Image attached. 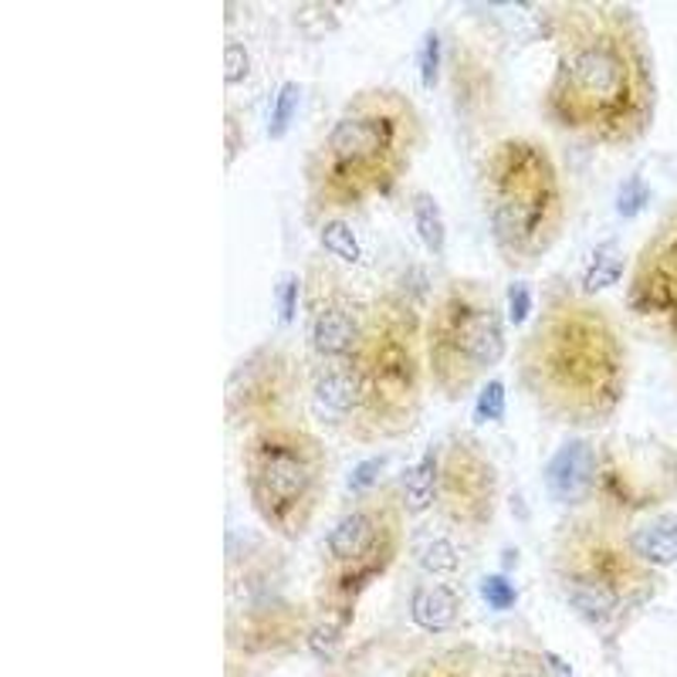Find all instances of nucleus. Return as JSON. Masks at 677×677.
Wrapping results in <instances>:
<instances>
[{"mask_svg":"<svg viewBox=\"0 0 677 677\" xmlns=\"http://www.w3.org/2000/svg\"><path fill=\"white\" fill-rule=\"evenodd\" d=\"M481 203L491 241L512 271L539 265L566 227L569 197L563 169L542 140L512 133L481 159Z\"/></svg>","mask_w":677,"mask_h":677,"instance_id":"nucleus-4","label":"nucleus"},{"mask_svg":"<svg viewBox=\"0 0 677 677\" xmlns=\"http://www.w3.org/2000/svg\"><path fill=\"white\" fill-rule=\"evenodd\" d=\"M295 99H299V89H295V85L288 81L285 89L278 92V106H275V119H271V133H275V136H281V130L288 125L291 109H295Z\"/></svg>","mask_w":677,"mask_h":677,"instance_id":"nucleus-29","label":"nucleus"},{"mask_svg":"<svg viewBox=\"0 0 677 677\" xmlns=\"http://www.w3.org/2000/svg\"><path fill=\"white\" fill-rule=\"evenodd\" d=\"M444 65H447L454 112L464 130L478 136L495 122L504 99V78L495 62V52L478 34L457 31L451 41V58Z\"/></svg>","mask_w":677,"mask_h":677,"instance_id":"nucleus-13","label":"nucleus"},{"mask_svg":"<svg viewBox=\"0 0 677 677\" xmlns=\"http://www.w3.org/2000/svg\"><path fill=\"white\" fill-rule=\"evenodd\" d=\"M319 241L325 247V254L338 265H359L363 262V247L356 241V231L346 218H332L319 227Z\"/></svg>","mask_w":677,"mask_h":677,"instance_id":"nucleus-22","label":"nucleus"},{"mask_svg":"<svg viewBox=\"0 0 677 677\" xmlns=\"http://www.w3.org/2000/svg\"><path fill=\"white\" fill-rule=\"evenodd\" d=\"M302 306L309 315V346L319 363L353 356L369 302L343 278V265L332 258H312L306 268Z\"/></svg>","mask_w":677,"mask_h":677,"instance_id":"nucleus-12","label":"nucleus"},{"mask_svg":"<svg viewBox=\"0 0 677 677\" xmlns=\"http://www.w3.org/2000/svg\"><path fill=\"white\" fill-rule=\"evenodd\" d=\"M504 312L478 278H447L423 319V356L434 390L457 403L504 356Z\"/></svg>","mask_w":677,"mask_h":677,"instance_id":"nucleus-7","label":"nucleus"},{"mask_svg":"<svg viewBox=\"0 0 677 677\" xmlns=\"http://www.w3.org/2000/svg\"><path fill=\"white\" fill-rule=\"evenodd\" d=\"M410 617L420 630L428 633H444L457 623L460 617V597L454 586H428L420 589L413 603H410Z\"/></svg>","mask_w":677,"mask_h":677,"instance_id":"nucleus-18","label":"nucleus"},{"mask_svg":"<svg viewBox=\"0 0 677 677\" xmlns=\"http://www.w3.org/2000/svg\"><path fill=\"white\" fill-rule=\"evenodd\" d=\"M457 563H460V556H457L454 542H447V539H437L428 553H423V566H428L431 573H454Z\"/></svg>","mask_w":677,"mask_h":677,"instance_id":"nucleus-26","label":"nucleus"},{"mask_svg":"<svg viewBox=\"0 0 677 677\" xmlns=\"http://www.w3.org/2000/svg\"><path fill=\"white\" fill-rule=\"evenodd\" d=\"M597 471H600V457L592 451V444L582 437L566 441L545 464L548 498L566 508H582V501L597 491Z\"/></svg>","mask_w":677,"mask_h":677,"instance_id":"nucleus-16","label":"nucleus"},{"mask_svg":"<svg viewBox=\"0 0 677 677\" xmlns=\"http://www.w3.org/2000/svg\"><path fill=\"white\" fill-rule=\"evenodd\" d=\"M626 306L644 322L677 332V207L633 265Z\"/></svg>","mask_w":677,"mask_h":677,"instance_id":"nucleus-14","label":"nucleus"},{"mask_svg":"<svg viewBox=\"0 0 677 677\" xmlns=\"http://www.w3.org/2000/svg\"><path fill=\"white\" fill-rule=\"evenodd\" d=\"M346 359L363 390L359 444L407 437L423 417V387H428L423 315L410 291L393 285L373 295L363 335Z\"/></svg>","mask_w":677,"mask_h":677,"instance_id":"nucleus-5","label":"nucleus"},{"mask_svg":"<svg viewBox=\"0 0 677 677\" xmlns=\"http://www.w3.org/2000/svg\"><path fill=\"white\" fill-rule=\"evenodd\" d=\"M224 75H227V85H237L247 75V52H244V45H237V41H227Z\"/></svg>","mask_w":677,"mask_h":677,"instance_id":"nucleus-30","label":"nucleus"},{"mask_svg":"<svg viewBox=\"0 0 677 677\" xmlns=\"http://www.w3.org/2000/svg\"><path fill=\"white\" fill-rule=\"evenodd\" d=\"M379 468H384V457H376L373 464H369V468H366V464H363V468H356V475H353V481H349V488L353 491H369V488H376V471Z\"/></svg>","mask_w":677,"mask_h":677,"instance_id":"nucleus-31","label":"nucleus"},{"mask_svg":"<svg viewBox=\"0 0 677 677\" xmlns=\"http://www.w3.org/2000/svg\"><path fill=\"white\" fill-rule=\"evenodd\" d=\"M444 62H447V58H444V48H441V34L431 31L428 41H423V52H420V78H423V85H428V89H434V85H437Z\"/></svg>","mask_w":677,"mask_h":677,"instance_id":"nucleus-23","label":"nucleus"},{"mask_svg":"<svg viewBox=\"0 0 677 677\" xmlns=\"http://www.w3.org/2000/svg\"><path fill=\"white\" fill-rule=\"evenodd\" d=\"M309 390H312V413L322 428L359 441V434H363V390H359V379H356L349 359L315 363V369L309 373Z\"/></svg>","mask_w":677,"mask_h":677,"instance_id":"nucleus-15","label":"nucleus"},{"mask_svg":"<svg viewBox=\"0 0 677 677\" xmlns=\"http://www.w3.org/2000/svg\"><path fill=\"white\" fill-rule=\"evenodd\" d=\"M441 677H457V674H441Z\"/></svg>","mask_w":677,"mask_h":677,"instance_id":"nucleus-33","label":"nucleus"},{"mask_svg":"<svg viewBox=\"0 0 677 677\" xmlns=\"http://www.w3.org/2000/svg\"><path fill=\"white\" fill-rule=\"evenodd\" d=\"M501 413H504V384L501 379H488V384L478 390L475 420H501Z\"/></svg>","mask_w":677,"mask_h":677,"instance_id":"nucleus-24","label":"nucleus"},{"mask_svg":"<svg viewBox=\"0 0 677 677\" xmlns=\"http://www.w3.org/2000/svg\"><path fill=\"white\" fill-rule=\"evenodd\" d=\"M403 491L400 485H376L359 495V501L325 532L329 603L338 613H349L359 592L384 573L403 542Z\"/></svg>","mask_w":677,"mask_h":677,"instance_id":"nucleus-9","label":"nucleus"},{"mask_svg":"<svg viewBox=\"0 0 677 677\" xmlns=\"http://www.w3.org/2000/svg\"><path fill=\"white\" fill-rule=\"evenodd\" d=\"M556 68L542 96L548 125L573 140L620 146L641 140L654 112L651 58L641 21L620 4L545 8Z\"/></svg>","mask_w":677,"mask_h":677,"instance_id":"nucleus-1","label":"nucleus"},{"mask_svg":"<svg viewBox=\"0 0 677 677\" xmlns=\"http://www.w3.org/2000/svg\"><path fill=\"white\" fill-rule=\"evenodd\" d=\"M647 203V184L641 180V177H630L626 184H623V190H620V200H617V207H620V214H637V210Z\"/></svg>","mask_w":677,"mask_h":677,"instance_id":"nucleus-27","label":"nucleus"},{"mask_svg":"<svg viewBox=\"0 0 677 677\" xmlns=\"http://www.w3.org/2000/svg\"><path fill=\"white\" fill-rule=\"evenodd\" d=\"M630 545L647 566H674L677 563V515L651 519L637 529H630Z\"/></svg>","mask_w":677,"mask_h":677,"instance_id":"nucleus-17","label":"nucleus"},{"mask_svg":"<svg viewBox=\"0 0 677 677\" xmlns=\"http://www.w3.org/2000/svg\"><path fill=\"white\" fill-rule=\"evenodd\" d=\"M413 231L420 244L431 254H441L447 244V224H444V210L431 190H417L413 193Z\"/></svg>","mask_w":677,"mask_h":677,"instance_id":"nucleus-20","label":"nucleus"},{"mask_svg":"<svg viewBox=\"0 0 677 677\" xmlns=\"http://www.w3.org/2000/svg\"><path fill=\"white\" fill-rule=\"evenodd\" d=\"M428 140L413 99L393 85L353 92L306 159V218L325 224L390 197Z\"/></svg>","mask_w":677,"mask_h":677,"instance_id":"nucleus-3","label":"nucleus"},{"mask_svg":"<svg viewBox=\"0 0 677 677\" xmlns=\"http://www.w3.org/2000/svg\"><path fill=\"white\" fill-rule=\"evenodd\" d=\"M501 501V485L495 460L475 434H451L441 444V481H437V512L441 519L464 532H485Z\"/></svg>","mask_w":677,"mask_h":677,"instance_id":"nucleus-11","label":"nucleus"},{"mask_svg":"<svg viewBox=\"0 0 677 677\" xmlns=\"http://www.w3.org/2000/svg\"><path fill=\"white\" fill-rule=\"evenodd\" d=\"M644 559L610 512H573L553 535V569L569 607L597 630L620 620L644 586Z\"/></svg>","mask_w":677,"mask_h":677,"instance_id":"nucleus-8","label":"nucleus"},{"mask_svg":"<svg viewBox=\"0 0 677 677\" xmlns=\"http://www.w3.org/2000/svg\"><path fill=\"white\" fill-rule=\"evenodd\" d=\"M529 312H532V288H529V281H512V285H508V322L525 325Z\"/></svg>","mask_w":677,"mask_h":677,"instance_id":"nucleus-25","label":"nucleus"},{"mask_svg":"<svg viewBox=\"0 0 677 677\" xmlns=\"http://www.w3.org/2000/svg\"><path fill=\"white\" fill-rule=\"evenodd\" d=\"M295 288H299V281L291 278V281L285 285V299H281V319H285V322H291V299H295Z\"/></svg>","mask_w":677,"mask_h":677,"instance_id":"nucleus-32","label":"nucleus"},{"mask_svg":"<svg viewBox=\"0 0 677 677\" xmlns=\"http://www.w3.org/2000/svg\"><path fill=\"white\" fill-rule=\"evenodd\" d=\"M306 390V366L288 346L262 343L237 359L224 384L227 428L251 434L278 420L299 417Z\"/></svg>","mask_w":677,"mask_h":677,"instance_id":"nucleus-10","label":"nucleus"},{"mask_svg":"<svg viewBox=\"0 0 677 677\" xmlns=\"http://www.w3.org/2000/svg\"><path fill=\"white\" fill-rule=\"evenodd\" d=\"M485 600L495 610H508V607L515 603V589H512V582H508L504 576H491V579H485Z\"/></svg>","mask_w":677,"mask_h":677,"instance_id":"nucleus-28","label":"nucleus"},{"mask_svg":"<svg viewBox=\"0 0 677 677\" xmlns=\"http://www.w3.org/2000/svg\"><path fill=\"white\" fill-rule=\"evenodd\" d=\"M241 475L258 519L281 539H299L329 491L325 441L302 417L244 434Z\"/></svg>","mask_w":677,"mask_h":677,"instance_id":"nucleus-6","label":"nucleus"},{"mask_svg":"<svg viewBox=\"0 0 677 677\" xmlns=\"http://www.w3.org/2000/svg\"><path fill=\"white\" fill-rule=\"evenodd\" d=\"M620 271H623V258H620V251H617L613 244H603V247L592 251L589 265L582 268L579 288H582L586 295H592V299H597L600 291H607L610 285H617Z\"/></svg>","mask_w":677,"mask_h":677,"instance_id":"nucleus-21","label":"nucleus"},{"mask_svg":"<svg viewBox=\"0 0 677 677\" xmlns=\"http://www.w3.org/2000/svg\"><path fill=\"white\" fill-rule=\"evenodd\" d=\"M437 481H441V447H431L400 481L407 515H420L431 504H437Z\"/></svg>","mask_w":677,"mask_h":677,"instance_id":"nucleus-19","label":"nucleus"},{"mask_svg":"<svg viewBox=\"0 0 677 677\" xmlns=\"http://www.w3.org/2000/svg\"><path fill=\"white\" fill-rule=\"evenodd\" d=\"M515 376L545 420L573 431L603 428L626 397V338L600 299L573 281H548L519 343Z\"/></svg>","mask_w":677,"mask_h":677,"instance_id":"nucleus-2","label":"nucleus"}]
</instances>
